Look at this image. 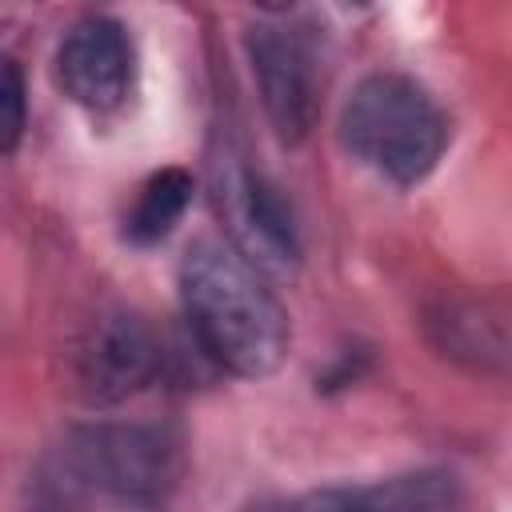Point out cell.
Here are the masks:
<instances>
[{
    "instance_id": "11",
    "label": "cell",
    "mask_w": 512,
    "mask_h": 512,
    "mask_svg": "<svg viewBox=\"0 0 512 512\" xmlns=\"http://www.w3.org/2000/svg\"><path fill=\"white\" fill-rule=\"evenodd\" d=\"M28 124V92L16 60L0 56V152H12Z\"/></svg>"
},
{
    "instance_id": "13",
    "label": "cell",
    "mask_w": 512,
    "mask_h": 512,
    "mask_svg": "<svg viewBox=\"0 0 512 512\" xmlns=\"http://www.w3.org/2000/svg\"><path fill=\"white\" fill-rule=\"evenodd\" d=\"M244 512H288V500H264V504H252Z\"/></svg>"
},
{
    "instance_id": "9",
    "label": "cell",
    "mask_w": 512,
    "mask_h": 512,
    "mask_svg": "<svg viewBox=\"0 0 512 512\" xmlns=\"http://www.w3.org/2000/svg\"><path fill=\"white\" fill-rule=\"evenodd\" d=\"M428 332L436 348L452 360H468L472 368H504L508 332H504V304L476 300V296H444L428 312Z\"/></svg>"
},
{
    "instance_id": "8",
    "label": "cell",
    "mask_w": 512,
    "mask_h": 512,
    "mask_svg": "<svg viewBox=\"0 0 512 512\" xmlns=\"http://www.w3.org/2000/svg\"><path fill=\"white\" fill-rule=\"evenodd\" d=\"M456 476L444 468L396 472L364 484L316 488L300 500H288V512H452Z\"/></svg>"
},
{
    "instance_id": "3",
    "label": "cell",
    "mask_w": 512,
    "mask_h": 512,
    "mask_svg": "<svg viewBox=\"0 0 512 512\" xmlns=\"http://www.w3.org/2000/svg\"><path fill=\"white\" fill-rule=\"evenodd\" d=\"M448 116L404 72H368L340 108V144L376 176L412 188L448 148Z\"/></svg>"
},
{
    "instance_id": "10",
    "label": "cell",
    "mask_w": 512,
    "mask_h": 512,
    "mask_svg": "<svg viewBox=\"0 0 512 512\" xmlns=\"http://www.w3.org/2000/svg\"><path fill=\"white\" fill-rule=\"evenodd\" d=\"M192 172H184V168H160V172H152L140 188H136V200H132V208H128V216H124V240L128 244H136V248H152V244H160L172 228H176V220L184 216V208H188V200H192Z\"/></svg>"
},
{
    "instance_id": "2",
    "label": "cell",
    "mask_w": 512,
    "mask_h": 512,
    "mask_svg": "<svg viewBox=\"0 0 512 512\" xmlns=\"http://www.w3.org/2000/svg\"><path fill=\"white\" fill-rule=\"evenodd\" d=\"M180 484V440L160 424L100 420L64 432L44 456L32 496L80 512L112 504L124 512L160 508Z\"/></svg>"
},
{
    "instance_id": "12",
    "label": "cell",
    "mask_w": 512,
    "mask_h": 512,
    "mask_svg": "<svg viewBox=\"0 0 512 512\" xmlns=\"http://www.w3.org/2000/svg\"><path fill=\"white\" fill-rule=\"evenodd\" d=\"M32 512H80V508H68V504H56V500H40V496H32Z\"/></svg>"
},
{
    "instance_id": "7",
    "label": "cell",
    "mask_w": 512,
    "mask_h": 512,
    "mask_svg": "<svg viewBox=\"0 0 512 512\" xmlns=\"http://www.w3.org/2000/svg\"><path fill=\"white\" fill-rule=\"evenodd\" d=\"M136 76V48L116 16L92 12L76 20L56 48V80L64 96L88 112H116Z\"/></svg>"
},
{
    "instance_id": "6",
    "label": "cell",
    "mask_w": 512,
    "mask_h": 512,
    "mask_svg": "<svg viewBox=\"0 0 512 512\" xmlns=\"http://www.w3.org/2000/svg\"><path fill=\"white\" fill-rule=\"evenodd\" d=\"M216 200L228 224V244L240 248L260 272L264 268H296L300 260V228L292 204L280 188L244 164L240 156L216 160Z\"/></svg>"
},
{
    "instance_id": "4",
    "label": "cell",
    "mask_w": 512,
    "mask_h": 512,
    "mask_svg": "<svg viewBox=\"0 0 512 512\" xmlns=\"http://www.w3.org/2000/svg\"><path fill=\"white\" fill-rule=\"evenodd\" d=\"M244 48L272 132L284 144H300L316 124L320 100V52L312 28L288 16H264L248 24Z\"/></svg>"
},
{
    "instance_id": "5",
    "label": "cell",
    "mask_w": 512,
    "mask_h": 512,
    "mask_svg": "<svg viewBox=\"0 0 512 512\" xmlns=\"http://www.w3.org/2000/svg\"><path fill=\"white\" fill-rule=\"evenodd\" d=\"M164 364V344L152 324L132 308L100 312L72 348V376L84 400L120 404L144 392Z\"/></svg>"
},
{
    "instance_id": "1",
    "label": "cell",
    "mask_w": 512,
    "mask_h": 512,
    "mask_svg": "<svg viewBox=\"0 0 512 512\" xmlns=\"http://www.w3.org/2000/svg\"><path fill=\"white\" fill-rule=\"evenodd\" d=\"M180 304L200 352L232 376H272L288 352V312L264 272L228 240L200 236L180 260Z\"/></svg>"
}]
</instances>
